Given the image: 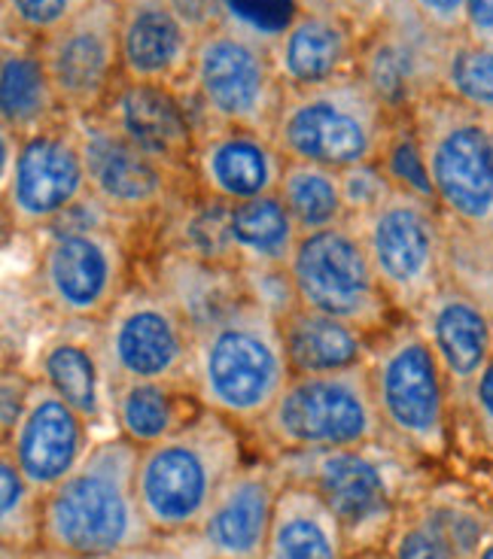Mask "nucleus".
I'll list each match as a JSON object with an SVG mask.
<instances>
[{
	"instance_id": "f257e3e1",
	"label": "nucleus",
	"mask_w": 493,
	"mask_h": 559,
	"mask_svg": "<svg viewBox=\"0 0 493 559\" xmlns=\"http://www.w3.org/2000/svg\"><path fill=\"white\" fill-rule=\"evenodd\" d=\"M138 456L141 450L119 435L95 441L71 475L43 496V545L104 559L155 538L138 499Z\"/></svg>"
},
{
	"instance_id": "f03ea898",
	"label": "nucleus",
	"mask_w": 493,
	"mask_h": 559,
	"mask_svg": "<svg viewBox=\"0 0 493 559\" xmlns=\"http://www.w3.org/2000/svg\"><path fill=\"white\" fill-rule=\"evenodd\" d=\"M293 380L278 317L247 295L196 332L198 402L235 426H259Z\"/></svg>"
},
{
	"instance_id": "7ed1b4c3",
	"label": "nucleus",
	"mask_w": 493,
	"mask_h": 559,
	"mask_svg": "<svg viewBox=\"0 0 493 559\" xmlns=\"http://www.w3.org/2000/svg\"><path fill=\"white\" fill-rule=\"evenodd\" d=\"M240 465L238 426L204 407L180 432L141 450L138 499L146 523L155 535L198 532Z\"/></svg>"
},
{
	"instance_id": "20e7f679",
	"label": "nucleus",
	"mask_w": 493,
	"mask_h": 559,
	"mask_svg": "<svg viewBox=\"0 0 493 559\" xmlns=\"http://www.w3.org/2000/svg\"><path fill=\"white\" fill-rule=\"evenodd\" d=\"M394 119L375 92L348 73L332 83L286 88L271 140L286 162L351 170L378 165Z\"/></svg>"
},
{
	"instance_id": "39448f33",
	"label": "nucleus",
	"mask_w": 493,
	"mask_h": 559,
	"mask_svg": "<svg viewBox=\"0 0 493 559\" xmlns=\"http://www.w3.org/2000/svg\"><path fill=\"white\" fill-rule=\"evenodd\" d=\"M366 371L384 435L421 456H442L448 450L451 390L418 322L396 317L375 335Z\"/></svg>"
},
{
	"instance_id": "423d86ee",
	"label": "nucleus",
	"mask_w": 493,
	"mask_h": 559,
	"mask_svg": "<svg viewBox=\"0 0 493 559\" xmlns=\"http://www.w3.org/2000/svg\"><path fill=\"white\" fill-rule=\"evenodd\" d=\"M433 201L445 223L493 240V122L448 95L411 110Z\"/></svg>"
},
{
	"instance_id": "0eeeda50",
	"label": "nucleus",
	"mask_w": 493,
	"mask_h": 559,
	"mask_svg": "<svg viewBox=\"0 0 493 559\" xmlns=\"http://www.w3.org/2000/svg\"><path fill=\"white\" fill-rule=\"evenodd\" d=\"M256 429L283 456L378 448L387 438L366 365L329 374H293Z\"/></svg>"
},
{
	"instance_id": "6e6552de",
	"label": "nucleus",
	"mask_w": 493,
	"mask_h": 559,
	"mask_svg": "<svg viewBox=\"0 0 493 559\" xmlns=\"http://www.w3.org/2000/svg\"><path fill=\"white\" fill-rule=\"evenodd\" d=\"M180 92L196 112L198 128H250L268 138L283 104L271 46L226 22L198 37L192 68Z\"/></svg>"
},
{
	"instance_id": "1a4fd4ad",
	"label": "nucleus",
	"mask_w": 493,
	"mask_h": 559,
	"mask_svg": "<svg viewBox=\"0 0 493 559\" xmlns=\"http://www.w3.org/2000/svg\"><path fill=\"white\" fill-rule=\"evenodd\" d=\"M351 223L394 310L411 320L448 280V223L436 201L394 189Z\"/></svg>"
},
{
	"instance_id": "9d476101",
	"label": "nucleus",
	"mask_w": 493,
	"mask_h": 559,
	"mask_svg": "<svg viewBox=\"0 0 493 559\" xmlns=\"http://www.w3.org/2000/svg\"><path fill=\"white\" fill-rule=\"evenodd\" d=\"M34 301L56 322H101L131 286L122 228H46L37 235Z\"/></svg>"
},
{
	"instance_id": "9b49d317",
	"label": "nucleus",
	"mask_w": 493,
	"mask_h": 559,
	"mask_svg": "<svg viewBox=\"0 0 493 559\" xmlns=\"http://www.w3.org/2000/svg\"><path fill=\"white\" fill-rule=\"evenodd\" d=\"M89 192L83 140L71 116L28 138H3V223L15 235H40Z\"/></svg>"
},
{
	"instance_id": "f8f14e48",
	"label": "nucleus",
	"mask_w": 493,
	"mask_h": 559,
	"mask_svg": "<svg viewBox=\"0 0 493 559\" xmlns=\"http://www.w3.org/2000/svg\"><path fill=\"white\" fill-rule=\"evenodd\" d=\"M286 274L302 308L351 322L372 337L399 317L351 219L302 235Z\"/></svg>"
},
{
	"instance_id": "ddd939ff",
	"label": "nucleus",
	"mask_w": 493,
	"mask_h": 559,
	"mask_svg": "<svg viewBox=\"0 0 493 559\" xmlns=\"http://www.w3.org/2000/svg\"><path fill=\"white\" fill-rule=\"evenodd\" d=\"M114 383L165 380L196 386V329L155 283H131L101 320Z\"/></svg>"
},
{
	"instance_id": "4468645a",
	"label": "nucleus",
	"mask_w": 493,
	"mask_h": 559,
	"mask_svg": "<svg viewBox=\"0 0 493 559\" xmlns=\"http://www.w3.org/2000/svg\"><path fill=\"white\" fill-rule=\"evenodd\" d=\"M375 450H317L281 460L283 472H298L286 475V480H298L324 499L360 559L384 550L399 518L390 475Z\"/></svg>"
},
{
	"instance_id": "2eb2a0df",
	"label": "nucleus",
	"mask_w": 493,
	"mask_h": 559,
	"mask_svg": "<svg viewBox=\"0 0 493 559\" xmlns=\"http://www.w3.org/2000/svg\"><path fill=\"white\" fill-rule=\"evenodd\" d=\"M451 43L430 28L409 0H390L378 22L363 34L356 76L390 116H406L423 98L442 92Z\"/></svg>"
},
{
	"instance_id": "dca6fc26",
	"label": "nucleus",
	"mask_w": 493,
	"mask_h": 559,
	"mask_svg": "<svg viewBox=\"0 0 493 559\" xmlns=\"http://www.w3.org/2000/svg\"><path fill=\"white\" fill-rule=\"evenodd\" d=\"M71 119L83 140L89 192L116 219L126 225L165 219L184 198L196 192V182L177 177L174 170L131 146L101 112Z\"/></svg>"
},
{
	"instance_id": "f3484780",
	"label": "nucleus",
	"mask_w": 493,
	"mask_h": 559,
	"mask_svg": "<svg viewBox=\"0 0 493 559\" xmlns=\"http://www.w3.org/2000/svg\"><path fill=\"white\" fill-rule=\"evenodd\" d=\"M40 58L68 116L101 112L122 80L119 0H95L61 28L46 34Z\"/></svg>"
},
{
	"instance_id": "a211bd4d",
	"label": "nucleus",
	"mask_w": 493,
	"mask_h": 559,
	"mask_svg": "<svg viewBox=\"0 0 493 559\" xmlns=\"http://www.w3.org/2000/svg\"><path fill=\"white\" fill-rule=\"evenodd\" d=\"M101 116L159 165L192 180L198 119L180 88L162 83L119 80Z\"/></svg>"
},
{
	"instance_id": "6ab92c4d",
	"label": "nucleus",
	"mask_w": 493,
	"mask_h": 559,
	"mask_svg": "<svg viewBox=\"0 0 493 559\" xmlns=\"http://www.w3.org/2000/svg\"><path fill=\"white\" fill-rule=\"evenodd\" d=\"M92 444V426L83 414L37 378L13 432L3 435V450L43 496L71 475Z\"/></svg>"
},
{
	"instance_id": "aec40b11",
	"label": "nucleus",
	"mask_w": 493,
	"mask_h": 559,
	"mask_svg": "<svg viewBox=\"0 0 493 559\" xmlns=\"http://www.w3.org/2000/svg\"><path fill=\"white\" fill-rule=\"evenodd\" d=\"M31 374L80 411L89 426L114 423V374L101 322H58L34 349Z\"/></svg>"
},
{
	"instance_id": "412c9836",
	"label": "nucleus",
	"mask_w": 493,
	"mask_h": 559,
	"mask_svg": "<svg viewBox=\"0 0 493 559\" xmlns=\"http://www.w3.org/2000/svg\"><path fill=\"white\" fill-rule=\"evenodd\" d=\"M286 158L274 140L250 128H198L192 182L196 192L226 204L278 195Z\"/></svg>"
},
{
	"instance_id": "4be33fe9",
	"label": "nucleus",
	"mask_w": 493,
	"mask_h": 559,
	"mask_svg": "<svg viewBox=\"0 0 493 559\" xmlns=\"http://www.w3.org/2000/svg\"><path fill=\"white\" fill-rule=\"evenodd\" d=\"M411 320L418 322L436 353L451 402H466L472 383L493 356V310L454 280H445V286L426 298Z\"/></svg>"
},
{
	"instance_id": "5701e85b",
	"label": "nucleus",
	"mask_w": 493,
	"mask_h": 559,
	"mask_svg": "<svg viewBox=\"0 0 493 559\" xmlns=\"http://www.w3.org/2000/svg\"><path fill=\"white\" fill-rule=\"evenodd\" d=\"M286 487L281 462L240 465L220 489L198 535L213 559H266L268 535Z\"/></svg>"
},
{
	"instance_id": "b1692460",
	"label": "nucleus",
	"mask_w": 493,
	"mask_h": 559,
	"mask_svg": "<svg viewBox=\"0 0 493 559\" xmlns=\"http://www.w3.org/2000/svg\"><path fill=\"white\" fill-rule=\"evenodd\" d=\"M360 43L363 34L341 10L329 0H308L281 37L271 43L283 92L356 73Z\"/></svg>"
},
{
	"instance_id": "393cba45",
	"label": "nucleus",
	"mask_w": 493,
	"mask_h": 559,
	"mask_svg": "<svg viewBox=\"0 0 493 559\" xmlns=\"http://www.w3.org/2000/svg\"><path fill=\"white\" fill-rule=\"evenodd\" d=\"M198 37L168 0H119L122 76L180 88L192 68Z\"/></svg>"
},
{
	"instance_id": "a878e982",
	"label": "nucleus",
	"mask_w": 493,
	"mask_h": 559,
	"mask_svg": "<svg viewBox=\"0 0 493 559\" xmlns=\"http://www.w3.org/2000/svg\"><path fill=\"white\" fill-rule=\"evenodd\" d=\"M68 112L46 73L40 43L3 34L0 49V134L22 140L64 119Z\"/></svg>"
},
{
	"instance_id": "bb28decb",
	"label": "nucleus",
	"mask_w": 493,
	"mask_h": 559,
	"mask_svg": "<svg viewBox=\"0 0 493 559\" xmlns=\"http://www.w3.org/2000/svg\"><path fill=\"white\" fill-rule=\"evenodd\" d=\"M266 559H360L336 514L305 484L286 480L278 499Z\"/></svg>"
},
{
	"instance_id": "cd10ccee",
	"label": "nucleus",
	"mask_w": 493,
	"mask_h": 559,
	"mask_svg": "<svg viewBox=\"0 0 493 559\" xmlns=\"http://www.w3.org/2000/svg\"><path fill=\"white\" fill-rule=\"evenodd\" d=\"M278 322H281L283 349L293 374H329V371L366 365L368 349L375 341L351 322L302 308L298 301Z\"/></svg>"
},
{
	"instance_id": "c85d7f7f",
	"label": "nucleus",
	"mask_w": 493,
	"mask_h": 559,
	"mask_svg": "<svg viewBox=\"0 0 493 559\" xmlns=\"http://www.w3.org/2000/svg\"><path fill=\"white\" fill-rule=\"evenodd\" d=\"M204 411L196 386L165 380H126L114 383V426L119 438L143 450L180 432Z\"/></svg>"
},
{
	"instance_id": "c756f323",
	"label": "nucleus",
	"mask_w": 493,
	"mask_h": 559,
	"mask_svg": "<svg viewBox=\"0 0 493 559\" xmlns=\"http://www.w3.org/2000/svg\"><path fill=\"white\" fill-rule=\"evenodd\" d=\"M155 286L174 298V305L184 310L196 332L226 317L228 310L250 295L247 277L238 267L208 265L180 252L165 250L159 252Z\"/></svg>"
},
{
	"instance_id": "7c9ffc66",
	"label": "nucleus",
	"mask_w": 493,
	"mask_h": 559,
	"mask_svg": "<svg viewBox=\"0 0 493 559\" xmlns=\"http://www.w3.org/2000/svg\"><path fill=\"white\" fill-rule=\"evenodd\" d=\"M298 238L302 235L296 223L278 195L254 198L228 207V240L244 274L286 267Z\"/></svg>"
},
{
	"instance_id": "2f4dec72",
	"label": "nucleus",
	"mask_w": 493,
	"mask_h": 559,
	"mask_svg": "<svg viewBox=\"0 0 493 559\" xmlns=\"http://www.w3.org/2000/svg\"><path fill=\"white\" fill-rule=\"evenodd\" d=\"M278 198L290 210L298 235L324 231L351 219L341 189V170L320 168L308 162H286Z\"/></svg>"
},
{
	"instance_id": "473e14b6",
	"label": "nucleus",
	"mask_w": 493,
	"mask_h": 559,
	"mask_svg": "<svg viewBox=\"0 0 493 559\" xmlns=\"http://www.w3.org/2000/svg\"><path fill=\"white\" fill-rule=\"evenodd\" d=\"M0 545L3 550L43 545V492L7 450H0Z\"/></svg>"
},
{
	"instance_id": "72a5a7b5",
	"label": "nucleus",
	"mask_w": 493,
	"mask_h": 559,
	"mask_svg": "<svg viewBox=\"0 0 493 559\" xmlns=\"http://www.w3.org/2000/svg\"><path fill=\"white\" fill-rule=\"evenodd\" d=\"M442 95L493 119V46L457 37L442 73Z\"/></svg>"
},
{
	"instance_id": "f704fd0d",
	"label": "nucleus",
	"mask_w": 493,
	"mask_h": 559,
	"mask_svg": "<svg viewBox=\"0 0 493 559\" xmlns=\"http://www.w3.org/2000/svg\"><path fill=\"white\" fill-rule=\"evenodd\" d=\"M378 168L384 170V177L390 180L394 189H402V192H409V195L433 201V186H430L421 138H418V131H414L411 112L396 116L394 119L387 146H384V153H380L378 158Z\"/></svg>"
},
{
	"instance_id": "c9c22d12",
	"label": "nucleus",
	"mask_w": 493,
	"mask_h": 559,
	"mask_svg": "<svg viewBox=\"0 0 493 559\" xmlns=\"http://www.w3.org/2000/svg\"><path fill=\"white\" fill-rule=\"evenodd\" d=\"M384 550L390 554V559H460L451 538L430 511V504L399 514Z\"/></svg>"
},
{
	"instance_id": "e433bc0d",
	"label": "nucleus",
	"mask_w": 493,
	"mask_h": 559,
	"mask_svg": "<svg viewBox=\"0 0 493 559\" xmlns=\"http://www.w3.org/2000/svg\"><path fill=\"white\" fill-rule=\"evenodd\" d=\"M95 0H0L3 10V34H19L31 40H43L58 31L73 15H80Z\"/></svg>"
},
{
	"instance_id": "4c0bfd02",
	"label": "nucleus",
	"mask_w": 493,
	"mask_h": 559,
	"mask_svg": "<svg viewBox=\"0 0 493 559\" xmlns=\"http://www.w3.org/2000/svg\"><path fill=\"white\" fill-rule=\"evenodd\" d=\"M305 3L308 0H223V22L271 46Z\"/></svg>"
},
{
	"instance_id": "58836bf2",
	"label": "nucleus",
	"mask_w": 493,
	"mask_h": 559,
	"mask_svg": "<svg viewBox=\"0 0 493 559\" xmlns=\"http://www.w3.org/2000/svg\"><path fill=\"white\" fill-rule=\"evenodd\" d=\"M341 189H344V204H348V216H363L366 210L380 204L384 198L394 192L390 180L384 177L378 165H363V168L341 170Z\"/></svg>"
},
{
	"instance_id": "ea45409f",
	"label": "nucleus",
	"mask_w": 493,
	"mask_h": 559,
	"mask_svg": "<svg viewBox=\"0 0 493 559\" xmlns=\"http://www.w3.org/2000/svg\"><path fill=\"white\" fill-rule=\"evenodd\" d=\"M104 559H213L204 538L192 532V535H155L150 542L138 547L119 550L114 557Z\"/></svg>"
},
{
	"instance_id": "a19ab883",
	"label": "nucleus",
	"mask_w": 493,
	"mask_h": 559,
	"mask_svg": "<svg viewBox=\"0 0 493 559\" xmlns=\"http://www.w3.org/2000/svg\"><path fill=\"white\" fill-rule=\"evenodd\" d=\"M430 28L457 40L466 34V0H409Z\"/></svg>"
},
{
	"instance_id": "79ce46f5",
	"label": "nucleus",
	"mask_w": 493,
	"mask_h": 559,
	"mask_svg": "<svg viewBox=\"0 0 493 559\" xmlns=\"http://www.w3.org/2000/svg\"><path fill=\"white\" fill-rule=\"evenodd\" d=\"M31 386H34V374H25L22 368H3V380H0V432L10 435L13 432L15 419L25 411V402H28Z\"/></svg>"
},
{
	"instance_id": "37998d69",
	"label": "nucleus",
	"mask_w": 493,
	"mask_h": 559,
	"mask_svg": "<svg viewBox=\"0 0 493 559\" xmlns=\"http://www.w3.org/2000/svg\"><path fill=\"white\" fill-rule=\"evenodd\" d=\"M168 3L196 37H204L208 31L223 25V0H168Z\"/></svg>"
},
{
	"instance_id": "c03bdc74",
	"label": "nucleus",
	"mask_w": 493,
	"mask_h": 559,
	"mask_svg": "<svg viewBox=\"0 0 493 559\" xmlns=\"http://www.w3.org/2000/svg\"><path fill=\"white\" fill-rule=\"evenodd\" d=\"M466 405L472 407V414L479 419V429L493 444V356L491 362L484 365L479 380L472 383V390L466 395Z\"/></svg>"
},
{
	"instance_id": "a18cd8bd",
	"label": "nucleus",
	"mask_w": 493,
	"mask_h": 559,
	"mask_svg": "<svg viewBox=\"0 0 493 559\" xmlns=\"http://www.w3.org/2000/svg\"><path fill=\"white\" fill-rule=\"evenodd\" d=\"M466 37L493 46V0H466Z\"/></svg>"
},
{
	"instance_id": "49530a36",
	"label": "nucleus",
	"mask_w": 493,
	"mask_h": 559,
	"mask_svg": "<svg viewBox=\"0 0 493 559\" xmlns=\"http://www.w3.org/2000/svg\"><path fill=\"white\" fill-rule=\"evenodd\" d=\"M329 3L348 15L353 25L360 28V34H366V31L378 22L380 13L387 10L390 0H329Z\"/></svg>"
},
{
	"instance_id": "de8ad7c7",
	"label": "nucleus",
	"mask_w": 493,
	"mask_h": 559,
	"mask_svg": "<svg viewBox=\"0 0 493 559\" xmlns=\"http://www.w3.org/2000/svg\"><path fill=\"white\" fill-rule=\"evenodd\" d=\"M3 559H80L68 554V550H58V547L37 545L31 550H3Z\"/></svg>"
},
{
	"instance_id": "09e8293b",
	"label": "nucleus",
	"mask_w": 493,
	"mask_h": 559,
	"mask_svg": "<svg viewBox=\"0 0 493 559\" xmlns=\"http://www.w3.org/2000/svg\"><path fill=\"white\" fill-rule=\"evenodd\" d=\"M476 559H493V538H488V542L481 545L479 557H476Z\"/></svg>"
},
{
	"instance_id": "8fccbe9b",
	"label": "nucleus",
	"mask_w": 493,
	"mask_h": 559,
	"mask_svg": "<svg viewBox=\"0 0 493 559\" xmlns=\"http://www.w3.org/2000/svg\"><path fill=\"white\" fill-rule=\"evenodd\" d=\"M363 559H390V554H387V550H378V554H368V557Z\"/></svg>"
},
{
	"instance_id": "3c124183",
	"label": "nucleus",
	"mask_w": 493,
	"mask_h": 559,
	"mask_svg": "<svg viewBox=\"0 0 493 559\" xmlns=\"http://www.w3.org/2000/svg\"><path fill=\"white\" fill-rule=\"evenodd\" d=\"M491 122H493V119H491Z\"/></svg>"
}]
</instances>
